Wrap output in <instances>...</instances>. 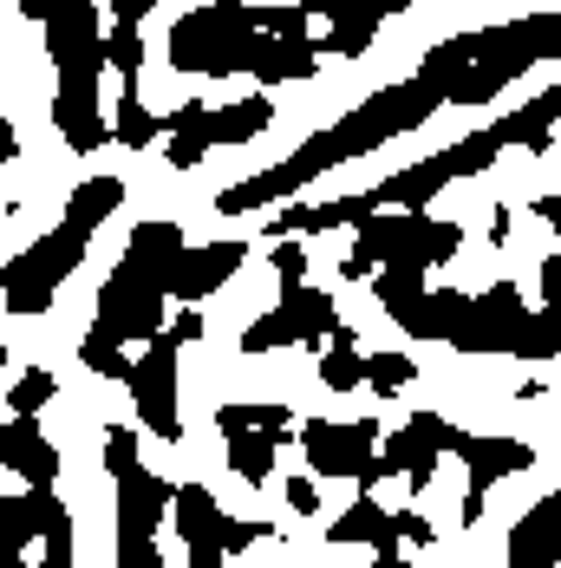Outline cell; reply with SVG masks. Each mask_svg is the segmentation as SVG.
Returning a JSON list of instances; mask_svg holds the SVG:
<instances>
[{"label":"cell","mask_w":561,"mask_h":568,"mask_svg":"<svg viewBox=\"0 0 561 568\" xmlns=\"http://www.w3.org/2000/svg\"><path fill=\"white\" fill-rule=\"evenodd\" d=\"M373 568H411V562H405L398 549H373Z\"/></svg>","instance_id":"cell-43"},{"label":"cell","mask_w":561,"mask_h":568,"mask_svg":"<svg viewBox=\"0 0 561 568\" xmlns=\"http://www.w3.org/2000/svg\"><path fill=\"white\" fill-rule=\"evenodd\" d=\"M445 438H450V418H438V412H418V418H405L392 438H379L366 490H373L379 477H405L411 490H425V484H431V470H438V457H445Z\"/></svg>","instance_id":"cell-8"},{"label":"cell","mask_w":561,"mask_h":568,"mask_svg":"<svg viewBox=\"0 0 561 568\" xmlns=\"http://www.w3.org/2000/svg\"><path fill=\"white\" fill-rule=\"evenodd\" d=\"M223 438H228V470L242 484H262L275 470V452L287 445V432H262V425H228Z\"/></svg>","instance_id":"cell-18"},{"label":"cell","mask_w":561,"mask_h":568,"mask_svg":"<svg viewBox=\"0 0 561 568\" xmlns=\"http://www.w3.org/2000/svg\"><path fill=\"white\" fill-rule=\"evenodd\" d=\"M522 321H529V301H522V287H483V294H470V307H463V327H457V353H516V334H522Z\"/></svg>","instance_id":"cell-10"},{"label":"cell","mask_w":561,"mask_h":568,"mask_svg":"<svg viewBox=\"0 0 561 568\" xmlns=\"http://www.w3.org/2000/svg\"><path fill=\"white\" fill-rule=\"evenodd\" d=\"M359 379H366L359 334H353V327H334V334H327V353H320V386H327V393H359Z\"/></svg>","instance_id":"cell-23"},{"label":"cell","mask_w":561,"mask_h":568,"mask_svg":"<svg viewBox=\"0 0 561 568\" xmlns=\"http://www.w3.org/2000/svg\"><path fill=\"white\" fill-rule=\"evenodd\" d=\"M0 366H7V346H0Z\"/></svg>","instance_id":"cell-45"},{"label":"cell","mask_w":561,"mask_h":568,"mask_svg":"<svg viewBox=\"0 0 561 568\" xmlns=\"http://www.w3.org/2000/svg\"><path fill=\"white\" fill-rule=\"evenodd\" d=\"M555 529H561V504H555V497H536V510L509 529V549H503L509 568H555L561 562Z\"/></svg>","instance_id":"cell-15"},{"label":"cell","mask_w":561,"mask_h":568,"mask_svg":"<svg viewBox=\"0 0 561 568\" xmlns=\"http://www.w3.org/2000/svg\"><path fill=\"white\" fill-rule=\"evenodd\" d=\"M268 536H275V529H268V523H248V516H223V523H216V549H223V556H242L248 542H268Z\"/></svg>","instance_id":"cell-31"},{"label":"cell","mask_w":561,"mask_h":568,"mask_svg":"<svg viewBox=\"0 0 561 568\" xmlns=\"http://www.w3.org/2000/svg\"><path fill=\"white\" fill-rule=\"evenodd\" d=\"M0 470H13L20 484H53L59 477V445L40 432V418L0 425Z\"/></svg>","instance_id":"cell-14"},{"label":"cell","mask_w":561,"mask_h":568,"mask_svg":"<svg viewBox=\"0 0 561 568\" xmlns=\"http://www.w3.org/2000/svg\"><path fill=\"white\" fill-rule=\"evenodd\" d=\"M118 203H124V176H92V183H79L53 235H40L27 255H13V262L0 268V301H7V314H47L59 282L85 262L99 223L112 216Z\"/></svg>","instance_id":"cell-2"},{"label":"cell","mask_w":561,"mask_h":568,"mask_svg":"<svg viewBox=\"0 0 561 568\" xmlns=\"http://www.w3.org/2000/svg\"><path fill=\"white\" fill-rule=\"evenodd\" d=\"M0 568H27V562H0Z\"/></svg>","instance_id":"cell-44"},{"label":"cell","mask_w":561,"mask_h":568,"mask_svg":"<svg viewBox=\"0 0 561 568\" xmlns=\"http://www.w3.org/2000/svg\"><path fill=\"white\" fill-rule=\"evenodd\" d=\"M339 282H373V262H366V255H346V262H339Z\"/></svg>","instance_id":"cell-40"},{"label":"cell","mask_w":561,"mask_h":568,"mask_svg":"<svg viewBox=\"0 0 561 568\" xmlns=\"http://www.w3.org/2000/svg\"><path fill=\"white\" fill-rule=\"evenodd\" d=\"M379 40V20H339L327 40H314V53H334V59H359L366 47Z\"/></svg>","instance_id":"cell-27"},{"label":"cell","mask_w":561,"mask_h":568,"mask_svg":"<svg viewBox=\"0 0 561 568\" xmlns=\"http://www.w3.org/2000/svg\"><path fill=\"white\" fill-rule=\"evenodd\" d=\"M314 65H320V53H314V40L307 33H294V40H262V53H255V65H248V79H262V85H294V79H314Z\"/></svg>","instance_id":"cell-16"},{"label":"cell","mask_w":561,"mask_h":568,"mask_svg":"<svg viewBox=\"0 0 561 568\" xmlns=\"http://www.w3.org/2000/svg\"><path fill=\"white\" fill-rule=\"evenodd\" d=\"M300 13H327V20H373V7L366 0H300Z\"/></svg>","instance_id":"cell-34"},{"label":"cell","mask_w":561,"mask_h":568,"mask_svg":"<svg viewBox=\"0 0 561 568\" xmlns=\"http://www.w3.org/2000/svg\"><path fill=\"white\" fill-rule=\"evenodd\" d=\"M170 516V484L144 464L118 470V549L131 542H157V523Z\"/></svg>","instance_id":"cell-11"},{"label":"cell","mask_w":561,"mask_h":568,"mask_svg":"<svg viewBox=\"0 0 561 568\" xmlns=\"http://www.w3.org/2000/svg\"><path fill=\"white\" fill-rule=\"evenodd\" d=\"M7 158H20V138H13V124L0 118V164H7Z\"/></svg>","instance_id":"cell-42"},{"label":"cell","mask_w":561,"mask_h":568,"mask_svg":"<svg viewBox=\"0 0 561 568\" xmlns=\"http://www.w3.org/2000/svg\"><path fill=\"white\" fill-rule=\"evenodd\" d=\"M339 327V307L327 287H307V282H287L280 301L242 327V353H275V346H320Z\"/></svg>","instance_id":"cell-5"},{"label":"cell","mask_w":561,"mask_h":568,"mask_svg":"<svg viewBox=\"0 0 561 568\" xmlns=\"http://www.w3.org/2000/svg\"><path fill=\"white\" fill-rule=\"evenodd\" d=\"M561 353V327H555V307L549 314H529L522 334H516V359H555Z\"/></svg>","instance_id":"cell-26"},{"label":"cell","mask_w":561,"mask_h":568,"mask_svg":"<svg viewBox=\"0 0 561 568\" xmlns=\"http://www.w3.org/2000/svg\"><path fill=\"white\" fill-rule=\"evenodd\" d=\"M300 445H307V464L314 477H353L366 484L373 477V452H379V425L373 418H307L300 425Z\"/></svg>","instance_id":"cell-7"},{"label":"cell","mask_w":561,"mask_h":568,"mask_svg":"<svg viewBox=\"0 0 561 568\" xmlns=\"http://www.w3.org/2000/svg\"><path fill=\"white\" fill-rule=\"evenodd\" d=\"M411 379H418V366H411L398 346H392V353H366V379H359V386H373L379 398H398Z\"/></svg>","instance_id":"cell-25"},{"label":"cell","mask_w":561,"mask_h":568,"mask_svg":"<svg viewBox=\"0 0 561 568\" xmlns=\"http://www.w3.org/2000/svg\"><path fill=\"white\" fill-rule=\"evenodd\" d=\"M327 536H334L339 549H398V542H392V516H386L379 497H359V504L327 529Z\"/></svg>","instance_id":"cell-21"},{"label":"cell","mask_w":561,"mask_h":568,"mask_svg":"<svg viewBox=\"0 0 561 568\" xmlns=\"http://www.w3.org/2000/svg\"><path fill=\"white\" fill-rule=\"evenodd\" d=\"M287 510H294V516H314V510H320V490H314V477H287Z\"/></svg>","instance_id":"cell-35"},{"label":"cell","mask_w":561,"mask_h":568,"mask_svg":"<svg viewBox=\"0 0 561 568\" xmlns=\"http://www.w3.org/2000/svg\"><path fill=\"white\" fill-rule=\"evenodd\" d=\"M248 262V242L242 235H228V242H203V248H183L176 255V268H170V287L183 307H196V301H210L216 287H228V275Z\"/></svg>","instance_id":"cell-12"},{"label":"cell","mask_w":561,"mask_h":568,"mask_svg":"<svg viewBox=\"0 0 561 568\" xmlns=\"http://www.w3.org/2000/svg\"><path fill=\"white\" fill-rule=\"evenodd\" d=\"M268 33L275 40L307 33V13L300 7H255V0H210L170 27V65L196 72V79H228V72L255 65Z\"/></svg>","instance_id":"cell-1"},{"label":"cell","mask_w":561,"mask_h":568,"mask_svg":"<svg viewBox=\"0 0 561 568\" xmlns=\"http://www.w3.org/2000/svg\"><path fill=\"white\" fill-rule=\"evenodd\" d=\"M47 398H53V373H47V366H27V373L13 379L7 405H13V418H33V412H40Z\"/></svg>","instance_id":"cell-30"},{"label":"cell","mask_w":561,"mask_h":568,"mask_svg":"<svg viewBox=\"0 0 561 568\" xmlns=\"http://www.w3.org/2000/svg\"><path fill=\"white\" fill-rule=\"evenodd\" d=\"M555 53H561L555 13H536V20H516V27H483V33H470V65L457 72L450 105H490L509 79H522L529 65H542Z\"/></svg>","instance_id":"cell-3"},{"label":"cell","mask_w":561,"mask_h":568,"mask_svg":"<svg viewBox=\"0 0 561 568\" xmlns=\"http://www.w3.org/2000/svg\"><path fill=\"white\" fill-rule=\"evenodd\" d=\"M176 353H183V346L170 341V334H151V346L124 366V386H131V405H137V425H144L151 438H164V445L183 438V412H176Z\"/></svg>","instance_id":"cell-6"},{"label":"cell","mask_w":561,"mask_h":568,"mask_svg":"<svg viewBox=\"0 0 561 568\" xmlns=\"http://www.w3.org/2000/svg\"><path fill=\"white\" fill-rule=\"evenodd\" d=\"M445 452H457L470 464V490H463V523H483V504H490V490L516 477V470H529L536 464V445H522V438H477V432H457L450 425Z\"/></svg>","instance_id":"cell-9"},{"label":"cell","mask_w":561,"mask_h":568,"mask_svg":"<svg viewBox=\"0 0 561 568\" xmlns=\"http://www.w3.org/2000/svg\"><path fill=\"white\" fill-rule=\"evenodd\" d=\"M59 516H65V504L53 497V484H27L20 497H0V562H27V549Z\"/></svg>","instance_id":"cell-13"},{"label":"cell","mask_w":561,"mask_h":568,"mask_svg":"<svg viewBox=\"0 0 561 568\" xmlns=\"http://www.w3.org/2000/svg\"><path fill=\"white\" fill-rule=\"evenodd\" d=\"M112 138H118V144H131V151H144V144H157V138H164V118H157L151 105H144V99H137V85H131V92L118 99V112H112Z\"/></svg>","instance_id":"cell-24"},{"label":"cell","mask_w":561,"mask_h":568,"mask_svg":"<svg viewBox=\"0 0 561 568\" xmlns=\"http://www.w3.org/2000/svg\"><path fill=\"white\" fill-rule=\"evenodd\" d=\"M268 124H275V99H268V92L235 99L223 112H210V144H248V138H262Z\"/></svg>","instance_id":"cell-22"},{"label":"cell","mask_w":561,"mask_h":568,"mask_svg":"<svg viewBox=\"0 0 561 568\" xmlns=\"http://www.w3.org/2000/svg\"><path fill=\"white\" fill-rule=\"evenodd\" d=\"M164 131H170V171H196L216 144H210V105H183V112H170L164 118Z\"/></svg>","instance_id":"cell-20"},{"label":"cell","mask_w":561,"mask_h":568,"mask_svg":"<svg viewBox=\"0 0 561 568\" xmlns=\"http://www.w3.org/2000/svg\"><path fill=\"white\" fill-rule=\"evenodd\" d=\"M353 229H359L353 255H366L373 268H411V275L445 268L457 255V242H463L457 223H438L425 210H373L366 223H353Z\"/></svg>","instance_id":"cell-4"},{"label":"cell","mask_w":561,"mask_h":568,"mask_svg":"<svg viewBox=\"0 0 561 568\" xmlns=\"http://www.w3.org/2000/svg\"><path fill=\"white\" fill-rule=\"evenodd\" d=\"M536 216H542V223H555V229H561V196H536Z\"/></svg>","instance_id":"cell-41"},{"label":"cell","mask_w":561,"mask_h":568,"mask_svg":"<svg viewBox=\"0 0 561 568\" xmlns=\"http://www.w3.org/2000/svg\"><path fill=\"white\" fill-rule=\"evenodd\" d=\"M164 334H170V341H176V346H190V341H203V314H196V307H183V314H176V321H170Z\"/></svg>","instance_id":"cell-37"},{"label":"cell","mask_w":561,"mask_h":568,"mask_svg":"<svg viewBox=\"0 0 561 568\" xmlns=\"http://www.w3.org/2000/svg\"><path fill=\"white\" fill-rule=\"evenodd\" d=\"M463 307H470V294H457V287H425L418 307H411V321H405V334H411V341H457Z\"/></svg>","instance_id":"cell-17"},{"label":"cell","mask_w":561,"mask_h":568,"mask_svg":"<svg viewBox=\"0 0 561 568\" xmlns=\"http://www.w3.org/2000/svg\"><path fill=\"white\" fill-rule=\"evenodd\" d=\"M118 568H170V562L157 542H131V549H118Z\"/></svg>","instance_id":"cell-36"},{"label":"cell","mask_w":561,"mask_h":568,"mask_svg":"<svg viewBox=\"0 0 561 568\" xmlns=\"http://www.w3.org/2000/svg\"><path fill=\"white\" fill-rule=\"evenodd\" d=\"M275 275H280V287L307 282V248H300L294 235H280V242H275Z\"/></svg>","instance_id":"cell-33"},{"label":"cell","mask_w":561,"mask_h":568,"mask_svg":"<svg viewBox=\"0 0 561 568\" xmlns=\"http://www.w3.org/2000/svg\"><path fill=\"white\" fill-rule=\"evenodd\" d=\"M294 405H216V432L228 425H262V432H287Z\"/></svg>","instance_id":"cell-28"},{"label":"cell","mask_w":561,"mask_h":568,"mask_svg":"<svg viewBox=\"0 0 561 568\" xmlns=\"http://www.w3.org/2000/svg\"><path fill=\"white\" fill-rule=\"evenodd\" d=\"M59 7H72V0H20V13H27V20H40V27L53 20Z\"/></svg>","instance_id":"cell-39"},{"label":"cell","mask_w":561,"mask_h":568,"mask_svg":"<svg viewBox=\"0 0 561 568\" xmlns=\"http://www.w3.org/2000/svg\"><path fill=\"white\" fill-rule=\"evenodd\" d=\"M190 242H183V229L176 223H137L131 229V248H124V262H137L144 275H157L170 287V268H176V255H183Z\"/></svg>","instance_id":"cell-19"},{"label":"cell","mask_w":561,"mask_h":568,"mask_svg":"<svg viewBox=\"0 0 561 568\" xmlns=\"http://www.w3.org/2000/svg\"><path fill=\"white\" fill-rule=\"evenodd\" d=\"M151 7H157V0H112V27H137Z\"/></svg>","instance_id":"cell-38"},{"label":"cell","mask_w":561,"mask_h":568,"mask_svg":"<svg viewBox=\"0 0 561 568\" xmlns=\"http://www.w3.org/2000/svg\"><path fill=\"white\" fill-rule=\"evenodd\" d=\"M105 65H118V72L137 85V72H144V40H137V27H105Z\"/></svg>","instance_id":"cell-29"},{"label":"cell","mask_w":561,"mask_h":568,"mask_svg":"<svg viewBox=\"0 0 561 568\" xmlns=\"http://www.w3.org/2000/svg\"><path fill=\"white\" fill-rule=\"evenodd\" d=\"M40 568H72V510L40 536Z\"/></svg>","instance_id":"cell-32"}]
</instances>
